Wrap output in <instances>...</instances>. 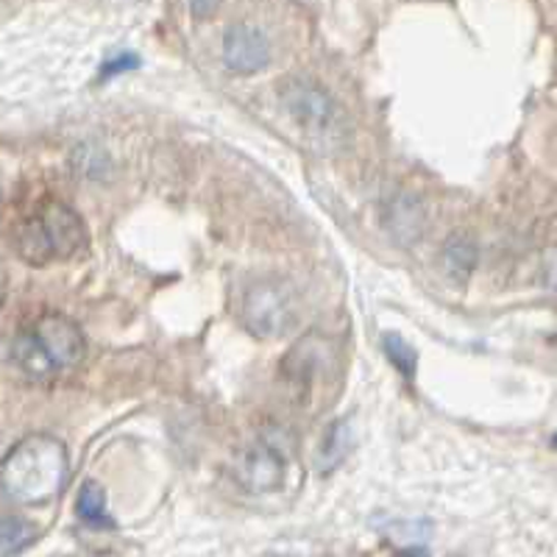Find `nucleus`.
Segmentation results:
<instances>
[{
  "instance_id": "4468645a",
  "label": "nucleus",
  "mask_w": 557,
  "mask_h": 557,
  "mask_svg": "<svg viewBox=\"0 0 557 557\" xmlns=\"http://www.w3.org/2000/svg\"><path fill=\"white\" fill-rule=\"evenodd\" d=\"M382 348H385V355H387V360L393 362V368H396V371H399L407 382H412V376H416V368H418L416 348H412L401 335H385Z\"/></svg>"
},
{
  "instance_id": "f257e3e1",
  "label": "nucleus",
  "mask_w": 557,
  "mask_h": 557,
  "mask_svg": "<svg viewBox=\"0 0 557 557\" xmlns=\"http://www.w3.org/2000/svg\"><path fill=\"white\" fill-rule=\"evenodd\" d=\"M67 449L53 435H28L7 455L0 480L3 491L20 505H39L62 491L67 480Z\"/></svg>"
},
{
  "instance_id": "423d86ee",
  "label": "nucleus",
  "mask_w": 557,
  "mask_h": 557,
  "mask_svg": "<svg viewBox=\"0 0 557 557\" xmlns=\"http://www.w3.org/2000/svg\"><path fill=\"white\" fill-rule=\"evenodd\" d=\"M232 476H235L237 485H240L243 491H248V494H273V491H278V487L285 485V455H282L273 444H268V441H260V444L248 446L246 451L237 455Z\"/></svg>"
},
{
  "instance_id": "ddd939ff",
  "label": "nucleus",
  "mask_w": 557,
  "mask_h": 557,
  "mask_svg": "<svg viewBox=\"0 0 557 557\" xmlns=\"http://www.w3.org/2000/svg\"><path fill=\"white\" fill-rule=\"evenodd\" d=\"M37 541V527L28 524L26 519L7 516L0 524V557H14Z\"/></svg>"
},
{
  "instance_id": "1a4fd4ad",
  "label": "nucleus",
  "mask_w": 557,
  "mask_h": 557,
  "mask_svg": "<svg viewBox=\"0 0 557 557\" xmlns=\"http://www.w3.org/2000/svg\"><path fill=\"white\" fill-rule=\"evenodd\" d=\"M330 348L321 337H305L301 343L293 346L290 355L285 357V376L296 385L307 387L315 382V376L321 374V368L330 360Z\"/></svg>"
},
{
  "instance_id": "6e6552de",
  "label": "nucleus",
  "mask_w": 557,
  "mask_h": 557,
  "mask_svg": "<svg viewBox=\"0 0 557 557\" xmlns=\"http://www.w3.org/2000/svg\"><path fill=\"white\" fill-rule=\"evenodd\" d=\"M357 444V424L355 418L346 416V418H337L326 426V432L321 435L318 441V449H315V469L321 474H332V471L351 455Z\"/></svg>"
},
{
  "instance_id": "f3484780",
  "label": "nucleus",
  "mask_w": 557,
  "mask_h": 557,
  "mask_svg": "<svg viewBox=\"0 0 557 557\" xmlns=\"http://www.w3.org/2000/svg\"><path fill=\"white\" fill-rule=\"evenodd\" d=\"M396 557H430V552L424 546H410V549H401Z\"/></svg>"
},
{
  "instance_id": "a211bd4d",
  "label": "nucleus",
  "mask_w": 557,
  "mask_h": 557,
  "mask_svg": "<svg viewBox=\"0 0 557 557\" xmlns=\"http://www.w3.org/2000/svg\"><path fill=\"white\" fill-rule=\"evenodd\" d=\"M552 446H555V449H557V435H552Z\"/></svg>"
},
{
  "instance_id": "9d476101",
  "label": "nucleus",
  "mask_w": 557,
  "mask_h": 557,
  "mask_svg": "<svg viewBox=\"0 0 557 557\" xmlns=\"http://www.w3.org/2000/svg\"><path fill=\"white\" fill-rule=\"evenodd\" d=\"M76 516L92 530H114V519L107 510V494L96 480L84 482L76 499Z\"/></svg>"
},
{
  "instance_id": "0eeeda50",
  "label": "nucleus",
  "mask_w": 557,
  "mask_h": 557,
  "mask_svg": "<svg viewBox=\"0 0 557 557\" xmlns=\"http://www.w3.org/2000/svg\"><path fill=\"white\" fill-rule=\"evenodd\" d=\"M223 62L237 76H253L271 62V39L257 26L237 23L223 37Z\"/></svg>"
},
{
  "instance_id": "7ed1b4c3",
  "label": "nucleus",
  "mask_w": 557,
  "mask_h": 557,
  "mask_svg": "<svg viewBox=\"0 0 557 557\" xmlns=\"http://www.w3.org/2000/svg\"><path fill=\"white\" fill-rule=\"evenodd\" d=\"M278 101L293 121L301 126L305 137L321 151H341L351 137L348 114L341 103L318 82L305 76H293L278 87Z\"/></svg>"
},
{
  "instance_id": "2eb2a0df",
  "label": "nucleus",
  "mask_w": 557,
  "mask_h": 557,
  "mask_svg": "<svg viewBox=\"0 0 557 557\" xmlns=\"http://www.w3.org/2000/svg\"><path fill=\"white\" fill-rule=\"evenodd\" d=\"M137 64H139V59L134 57V53H117V57L109 59V62L101 67V78L121 76V73H126V70H134Z\"/></svg>"
},
{
  "instance_id": "dca6fc26",
  "label": "nucleus",
  "mask_w": 557,
  "mask_h": 557,
  "mask_svg": "<svg viewBox=\"0 0 557 557\" xmlns=\"http://www.w3.org/2000/svg\"><path fill=\"white\" fill-rule=\"evenodd\" d=\"M218 7H221V0H190V9L198 20L212 17Z\"/></svg>"
},
{
  "instance_id": "20e7f679",
  "label": "nucleus",
  "mask_w": 557,
  "mask_h": 557,
  "mask_svg": "<svg viewBox=\"0 0 557 557\" xmlns=\"http://www.w3.org/2000/svg\"><path fill=\"white\" fill-rule=\"evenodd\" d=\"M87 243L82 218L62 201H48L20 223L14 232V248L32 265L67 260Z\"/></svg>"
},
{
  "instance_id": "f03ea898",
  "label": "nucleus",
  "mask_w": 557,
  "mask_h": 557,
  "mask_svg": "<svg viewBox=\"0 0 557 557\" xmlns=\"http://www.w3.org/2000/svg\"><path fill=\"white\" fill-rule=\"evenodd\" d=\"M84 332L64 315H42L12 337L9 357L32 380H53L84 360Z\"/></svg>"
},
{
  "instance_id": "9b49d317",
  "label": "nucleus",
  "mask_w": 557,
  "mask_h": 557,
  "mask_svg": "<svg viewBox=\"0 0 557 557\" xmlns=\"http://www.w3.org/2000/svg\"><path fill=\"white\" fill-rule=\"evenodd\" d=\"M387 226L401 237V240H410V237L421 235V226H424V209L416 198L410 196H396V201L387 207Z\"/></svg>"
},
{
  "instance_id": "f8f14e48",
  "label": "nucleus",
  "mask_w": 557,
  "mask_h": 557,
  "mask_svg": "<svg viewBox=\"0 0 557 557\" xmlns=\"http://www.w3.org/2000/svg\"><path fill=\"white\" fill-rule=\"evenodd\" d=\"M476 260H480V251H476V243L469 240V237L455 235L444 246V265L449 271V276L457 278V282L471 276V271L476 268Z\"/></svg>"
},
{
  "instance_id": "39448f33",
  "label": "nucleus",
  "mask_w": 557,
  "mask_h": 557,
  "mask_svg": "<svg viewBox=\"0 0 557 557\" xmlns=\"http://www.w3.org/2000/svg\"><path fill=\"white\" fill-rule=\"evenodd\" d=\"M301 301L296 287L282 276H265L251 282L243 296V323L253 337L276 341L298 323Z\"/></svg>"
}]
</instances>
